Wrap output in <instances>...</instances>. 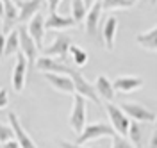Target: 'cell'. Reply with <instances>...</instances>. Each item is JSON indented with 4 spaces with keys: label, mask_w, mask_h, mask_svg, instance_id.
Listing matches in <instances>:
<instances>
[{
    "label": "cell",
    "mask_w": 157,
    "mask_h": 148,
    "mask_svg": "<svg viewBox=\"0 0 157 148\" xmlns=\"http://www.w3.org/2000/svg\"><path fill=\"white\" fill-rule=\"evenodd\" d=\"M7 102H9V98H7V89L2 88V91H0V105H2V107H6V105H7Z\"/></svg>",
    "instance_id": "30"
},
{
    "label": "cell",
    "mask_w": 157,
    "mask_h": 148,
    "mask_svg": "<svg viewBox=\"0 0 157 148\" xmlns=\"http://www.w3.org/2000/svg\"><path fill=\"white\" fill-rule=\"evenodd\" d=\"M114 136H116V130H114L113 125H107V123H89L82 130V134L77 136L75 143L82 145V143H88V141H95V139H100V138H114Z\"/></svg>",
    "instance_id": "4"
},
{
    "label": "cell",
    "mask_w": 157,
    "mask_h": 148,
    "mask_svg": "<svg viewBox=\"0 0 157 148\" xmlns=\"http://www.w3.org/2000/svg\"><path fill=\"white\" fill-rule=\"evenodd\" d=\"M116 30H118V18L116 16H109L104 27H102V40H104V47L105 50L114 48V38H116Z\"/></svg>",
    "instance_id": "15"
},
{
    "label": "cell",
    "mask_w": 157,
    "mask_h": 148,
    "mask_svg": "<svg viewBox=\"0 0 157 148\" xmlns=\"http://www.w3.org/2000/svg\"><path fill=\"white\" fill-rule=\"evenodd\" d=\"M11 139H16V134H14V128L9 125H0V141L2 143H7Z\"/></svg>",
    "instance_id": "26"
},
{
    "label": "cell",
    "mask_w": 157,
    "mask_h": 148,
    "mask_svg": "<svg viewBox=\"0 0 157 148\" xmlns=\"http://www.w3.org/2000/svg\"><path fill=\"white\" fill-rule=\"evenodd\" d=\"M128 139H130V143H132V145H136V146H139V145H141V130H139V121H136V120H132V123H130V128H128Z\"/></svg>",
    "instance_id": "25"
},
{
    "label": "cell",
    "mask_w": 157,
    "mask_h": 148,
    "mask_svg": "<svg viewBox=\"0 0 157 148\" xmlns=\"http://www.w3.org/2000/svg\"><path fill=\"white\" fill-rule=\"evenodd\" d=\"M136 148H143V146H141V145H139V146H136Z\"/></svg>",
    "instance_id": "37"
},
{
    "label": "cell",
    "mask_w": 157,
    "mask_h": 148,
    "mask_svg": "<svg viewBox=\"0 0 157 148\" xmlns=\"http://www.w3.org/2000/svg\"><path fill=\"white\" fill-rule=\"evenodd\" d=\"M13 2H16V4H20V2H21V0H13Z\"/></svg>",
    "instance_id": "35"
},
{
    "label": "cell",
    "mask_w": 157,
    "mask_h": 148,
    "mask_svg": "<svg viewBox=\"0 0 157 148\" xmlns=\"http://www.w3.org/2000/svg\"><path fill=\"white\" fill-rule=\"evenodd\" d=\"M36 70L39 71H52V73H66L68 70V64H64V61L61 59H52L48 55H43L39 57L38 63H36Z\"/></svg>",
    "instance_id": "14"
},
{
    "label": "cell",
    "mask_w": 157,
    "mask_h": 148,
    "mask_svg": "<svg viewBox=\"0 0 157 148\" xmlns=\"http://www.w3.org/2000/svg\"><path fill=\"white\" fill-rule=\"evenodd\" d=\"M86 112H88L86 97L75 93L73 95V109H71V116H70V127L77 136L82 134V130L86 128Z\"/></svg>",
    "instance_id": "3"
},
{
    "label": "cell",
    "mask_w": 157,
    "mask_h": 148,
    "mask_svg": "<svg viewBox=\"0 0 157 148\" xmlns=\"http://www.w3.org/2000/svg\"><path fill=\"white\" fill-rule=\"evenodd\" d=\"M105 111H107V116H109V120H111V125L114 127L116 134L123 136V138L128 136V128H130V123H132L130 116H128L120 105L113 104V102H107V104H105Z\"/></svg>",
    "instance_id": "2"
},
{
    "label": "cell",
    "mask_w": 157,
    "mask_h": 148,
    "mask_svg": "<svg viewBox=\"0 0 157 148\" xmlns=\"http://www.w3.org/2000/svg\"><path fill=\"white\" fill-rule=\"evenodd\" d=\"M27 71H29V61L23 52L16 54V64L13 70V89L16 93H21L27 82Z\"/></svg>",
    "instance_id": "7"
},
{
    "label": "cell",
    "mask_w": 157,
    "mask_h": 148,
    "mask_svg": "<svg viewBox=\"0 0 157 148\" xmlns=\"http://www.w3.org/2000/svg\"><path fill=\"white\" fill-rule=\"evenodd\" d=\"M27 27H29L30 36H32L34 41L38 43L39 50H43L45 48V47H43V40H45V30H47V18H45V14L38 13V14L29 21Z\"/></svg>",
    "instance_id": "10"
},
{
    "label": "cell",
    "mask_w": 157,
    "mask_h": 148,
    "mask_svg": "<svg viewBox=\"0 0 157 148\" xmlns=\"http://www.w3.org/2000/svg\"><path fill=\"white\" fill-rule=\"evenodd\" d=\"M148 148H157V128L154 130V134L150 136V143H148Z\"/></svg>",
    "instance_id": "32"
},
{
    "label": "cell",
    "mask_w": 157,
    "mask_h": 148,
    "mask_svg": "<svg viewBox=\"0 0 157 148\" xmlns=\"http://www.w3.org/2000/svg\"><path fill=\"white\" fill-rule=\"evenodd\" d=\"M66 75H70L71 79H73V82H75V89H77L78 95H82V97H86L88 100H91V102H95L97 105H100V100H98V95L97 93V88H95V84H89L88 79L86 77H82V73H78L77 70L70 68L66 70Z\"/></svg>",
    "instance_id": "5"
},
{
    "label": "cell",
    "mask_w": 157,
    "mask_h": 148,
    "mask_svg": "<svg viewBox=\"0 0 157 148\" xmlns=\"http://www.w3.org/2000/svg\"><path fill=\"white\" fill-rule=\"evenodd\" d=\"M43 77L50 82L52 88L57 89V91H61V93H66V95H73V93H77L73 79H71L70 75H66V73H52V71H45Z\"/></svg>",
    "instance_id": "9"
},
{
    "label": "cell",
    "mask_w": 157,
    "mask_h": 148,
    "mask_svg": "<svg viewBox=\"0 0 157 148\" xmlns=\"http://www.w3.org/2000/svg\"><path fill=\"white\" fill-rule=\"evenodd\" d=\"M88 11L89 9L84 0H71V16L75 18L77 23H82V20H86Z\"/></svg>",
    "instance_id": "22"
},
{
    "label": "cell",
    "mask_w": 157,
    "mask_h": 148,
    "mask_svg": "<svg viewBox=\"0 0 157 148\" xmlns=\"http://www.w3.org/2000/svg\"><path fill=\"white\" fill-rule=\"evenodd\" d=\"M136 41L139 47L147 50H157V25L154 29L147 30V32H141L136 36Z\"/></svg>",
    "instance_id": "21"
},
{
    "label": "cell",
    "mask_w": 157,
    "mask_h": 148,
    "mask_svg": "<svg viewBox=\"0 0 157 148\" xmlns=\"http://www.w3.org/2000/svg\"><path fill=\"white\" fill-rule=\"evenodd\" d=\"M77 21L73 16H63L59 13H48L47 16V30H64L75 27Z\"/></svg>",
    "instance_id": "13"
},
{
    "label": "cell",
    "mask_w": 157,
    "mask_h": 148,
    "mask_svg": "<svg viewBox=\"0 0 157 148\" xmlns=\"http://www.w3.org/2000/svg\"><path fill=\"white\" fill-rule=\"evenodd\" d=\"M120 107L130 116V120H136V121H155L157 118L150 109L143 107L139 104H121Z\"/></svg>",
    "instance_id": "12"
},
{
    "label": "cell",
    "mask_w": 157,
    "mask_h": 148,
    "mask_svg": "<svg viewBox=\"0 0 157 148\" xmlns=\"http://www.w3.org/2000/svg\"><path fill=\"white\" fill-rule=\"evenodd\" d=\"M95 88H97V93L107 102H113L114 100V95H116V89H114V84H111V80L105 77V75H100L95 80Z\"/></svg>",
    "instance_id": "20"
},
{
    "label": "cell",
    "mask_w": 157,
    "mask_h": 148,
    "mask_svg": "<svg viewBox=\"0 0 157 148\" xmlns=\"http://www.w3.org/2000/svg\"><path fill=\"white\" fill-rule=\"evenodd\" d=\"M71 45H73V43H71V38H70V36H66V34H59L57 38L52 41L50 47H45V48L41 50V54H43V55H48V57L56 55L57 59L66 61Z\"/></svg>",
    "instance_id": "6"
},
{
    "label": "cell",
    "mask_w": 157,
    "mask_h": 148,
    "mask_svg": "<svg viewBox=\"0 0 157 148\" xmlns=\"http://www.w3.org/2000/svg\"><path fill=\"white\" fill-rule=\"evenodd\" d=\"M7 118H9L11 127L14 128L16 139H18V143L21 145V148H38V146H36V143L32 141V138H30L29 134L25 132V128L21 127V123H20V120H18V116H16V112L9 111V112H7Z\"/></svg>",
    "instance_id": "11"
},
{
    "label": "cell",
    "mask_w": 157,
    "mask_h": 148,
    "mask_svg": "<svg viewBox=\"0 0 157 148\" xmlns=\"http://www.w3.org/2000/svg\"><path fill=\"white\" fill-rule=\"evenodd\" d=\"M59 4H61V0H47V6H48V13H57Z\"/></svg>",
    "instance_id": "29"
},
{
    "label": "cell",
    "mask_w": 157,
    "mask_h": 148,
    "mask_svg": "<svg viewBox=\"0 0 157 148\" xmlns=\"http://www.w3.org/2000/svg\"><path fill=\"white\" fill-rule=\"evenodd\" d=\"M155 128H157V118H155Z\"/></svg>",
    "instance_id": "36"
},
{
    "label": "cell",
    "mask_w": 157,
    "mask_h": 148,
    "mask_svg": "<svg viewBox=\"0 0 157 148\" xmlns=\"http://www.w3.org/2000/svg\"><path fill=\"white\" fill-rule=\"evenodd\" d=\"M136 2L134 0H102L104 11H114V9H128Z\"/></svg>",
    "instance_id": "23"
},
{
    "label": "cell",
    "mask_w": 157,
    "mask_h": 148,
    "mask_svg": "<svg viewBox=\"0 0 157 148\" xmlns=\"http://www.w3.org/2000/svg\"><path fill=\"white\" fill-rule=\"evenodd\" d=\"M152 6H157V0H152Z\"/></svg>",
    "instance_id": "34"
},
{
    "label": "cell",
    "mask_w": 157,
    "mask_h": 148,
    "mask_svg": "<svg viewBox=\"0 0 157 148\" xmlns=\"http://www.w3.org/2000/svg\"><path fill=\"white\" fill-rule=\"evenodd\" d=\"M70 55H71V59H73V63H75L77 66H84V64L88 63V52L82 50L80 47H77V45H71Z\"/></svg>",
    "instance_id": "24"
},
{
    "label": "cell",
    "mask_w": 157,
    "mask_h": 148,
    "mask_svg": "<svg viewBox=\"0 0 157 148\" xmlns=\"http://www.w3.org/2000/svg\"><path fill=\"white\" fill-rule=\"evenodd\" d=\"M134 2H137V0H134Z\"/></svg>",
    "instance_id": "38"
},
{
    "label": "cell",
    "mask_w": 157,
    "mask_h": 148,
    "mask_svg": "<svg viewBox=\"0 0 157 148\" xmlns=\"http://www.w3.org/2000/svg\"><path fill=\"white\" fill-rule=\"evenodd\" d=\"M43 6V0H21L18 4L20 7V21H30L39 13Z\"/></svg>",
    "instance_id": "17"
},
{
    "label": "cell",
    "mask_w": 157,
    "mask_h": 148,
    "mask_svg": "<svg viewBox=\"0 0 157 148\" xmlns=\"http://www.w3.org/2000/svg\"><path fill=\"white\" fill-rule=\"evenodd\" d=\"M113 148H132V143H127L123 136L116 134V136L113 138Z\"/></svg>",
    "instance_id": "27"
},
{
    "label": "cell",
    "mask_w": 157,
    "mask_h": 148,
    "mask_svg": "<svg viewBox=\"0 0 157 148\" xmlns=\"http://www.w3.org/2000/svg\"><path fill=\"white\" fill-rule=\"evenodd\" d=\"M20 30V50L25 54V57L29 61V71L36 68V63H38V55H39V47L38 43L34 41V38L30 36L29 32V27H25V25H20L18 27Z\"/></svg>",
    "instance_id": "1"
},
{
    "label": "cell",
    "mask_w": 157,
    "mask_h": 148,
    "mask_svg": "<svg viewBox=\"0 0 157 148\" xmlns=\"http://www.w3.org/2000/svg\"><path fill=\"white\" fill-rule=\"evenodd\" d=\"M2 2V38L9 34V29L14 21H20V7L13 0H0Z\"/></svg>",
    "instance_id": "8"
},
{
    "label": "cell",
    "mask_w": 157,
    "mask_h": 148,
    "mask_svg": "<svg viewBox=\"0 0 157 148\" xmlns=\"http://www.w3.org/2000/svg\"><path fill=\"white\" fill-rule=\"evenodd\" d=\"M20 50V30L14 29L4 38L2 43V57H9L13 54H18Z\"/></svg>",
    "instance_id": "19"
},
{
    "label": "cell",
    "mask_w": 157,
    "mask_h": 148,
    "mask_svg": "<svg viewBox=\"0 0 157 148\" xmlns=\"http://www.w3.org/2000/svg\"><path fill=\"white\" fill-rule=\"evenodd\" d=\"M84 2H86V6H88V9H89V7H91V6H93L97 0H84Z\"/></svg>",
    "instance_id": "33"
},
{
    "label": "cell",
    "mask_w": 157,
    "mask_h": 148,
    "mask_svg": "<svg viewBox=\"0 0 157 148\" xmlns=\"http://www.w3.org/2000/svg\"><path fill=\"white\" fill-rule=\"evenodd\" d=\"M2 148H21V145L18 143V139H11L7 143H2Z\"/></svg>",
    "instance_id": "31"
},
{
    "label": "cell",
    "mask_w": 157,
    "mask_h": 148,
    "mask_svg": "<svg viewBox=\"0 0 157 148\" xmlns=\"http://www.w3.org/2000/svg\"><path fill=\"white\" fill-rule=\"evenodd\" d=\"M102 11H104V7H102V0H97V2L89 7L88 14H86V20H84L86 30H88L89 36H97V27H98V21H100Z\"/></svg>",
    "instance_id": "16"
},
{
    "label": "cell",
    "mask_w": 157,
    "mask_h": 148,
    "mask_svg": "<svg viewBox=\"0 0 157 148\" xmlns=\"http://www.w3.org/2000/svg\"><path fill=\"white\" fill-rule=\"evenodd\" d=\"M113 84H114V89L120 93H132L143 86V79L141 77H118Z\"/></svg>",
    "instance_id": "18"
},
{
    "label": "cell",
    "mask_w": 157,
    "mask_h": 148,
    "mask_svg": "<svg viewBox=\"0 0 157 148\" xmlns=\"http://www.w3.org/2000/svg\"><path fill=\"white\" fill-rule=\"evenodd\" d=\"M57 145L61 148H86V146H82V145H78V143H70V141H64V139H57ZM91 148H105V146L98 145V146H91Z\"/></svg>",
    "instance_id": "28"
}]
</instances>
